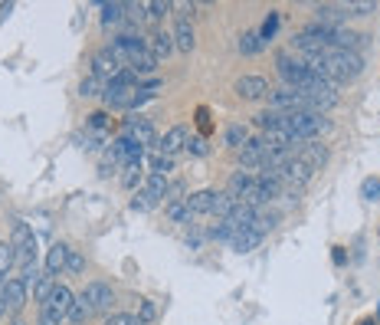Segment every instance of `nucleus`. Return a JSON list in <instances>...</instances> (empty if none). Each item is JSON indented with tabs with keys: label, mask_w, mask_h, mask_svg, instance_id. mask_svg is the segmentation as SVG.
Masks as SVG:
<instances>
[{
	"label": "nucleus",
	"mask_w": 380,
	"mask_h": 325,
	"mask_svg": "<svg viewBox=\"0 0 380 325\" xmlns=\"http://www.w3.org/2000/svg\"><path fill=\"white\" fill-rule=\"evenodd\" d=\"M14 253H16V263L23 266H33V260H36V236H33V230H29L23 221H16L14 223Z\"/></svg>",
	"instance_id": "39448f33"
},
{
	"label": "nucleus",
	"mask_w": 380,
	"mask_h": 325,
	"mask_svg": "<svg viewBox=\"0 0 380 325\" xmlns=\"http://www.w3.org/2000/svg\"><path fill=\"white\" fill-rule=\"evenodd\" d=\"M73 302L75 295L69 293V286H59L49 293V299L43 302V315H49V319H56V322H62V319H69V312H73Z\"/></svg>",
	"instance_id": "423d86ee"
},
{
	"label": "nucleus",
	"mask_w": 380,
	"mask_h": 325,
	"mask_svg": "<svg viewBox=\"0 0 380 325\" xmlns=\"http://www.w3.org/2000/svg\"><path fill=\"white\" fill-rule=\"evenodd\" d=\"M112 56L125 66V69H132V73H154V66H158V59L147 53V43L141 36H134V33H121L112 40Z\"/></svg>",
	"instance_id": "f257e3e1"
},
{
	"label": "nucleus",
	"mask_w": 380,
	"mask_h": 325,
	"mask_svg": "<svg viewBox=\"0 0 380 325\" xmlns=\"http://www.w3.org/2000/svg\"><path fill=\"white\" fill-rule=\"evenodd\" d=\"M151 175H171V171H174V158H171V155H164V151H154V155H151Z\"/></svg>",
	"instance_id": "bb28decb"
},
{
	"label": "nucleus",
	"mask_w": 380,
	"mask_h": 325,
	"mask_svg": "<svg viewBox=\"0 0 380 325\" xmlns=\"http://www.w3.org/2000/svg\"><path fill=\"white\" fill-rule=\"evenodd\" d=\"M263 243V234L259 230H252V227H246V230H236L233 240H230V247H233L236 253H249L252 247H259Z\"/></svg>",
	"instance_id": "aec40b11"
},
{
	"label": "nucleus",
	"mask_w": 380,
	"mask_h": 325,
	"mask_svg": "<svg viewBox=\"0 0 380 325\" xmlns=\"http://www.w3.org/2000/svg\"><path fill=\"white\" fill-rule=\"evenodd\" d=\"M36 325H59V322H56V319H49V315H43V312H40V322H36Z\"/></svg>",
	"instance_id": "de8ad7c7"
},
{
	"label": "nucleus",
	"mask_w": 380,
	"mask_h": 325,
	"mask_svg": "<svg viewBox=\"0 0 380 325\" xmlns=\"http://www.w3.org/2000/svg\"><path fill=\"white\" fill-rule=\"evenodd\" d=\"M0 312H3V306H0Z\"/></svg>",
	"instance_id": "3c124183"
},
{
	"label": "nucleus",
	"mask_w": 380,
	"mask_h": 325,
	"mask_svg": "<svg viewBox=\"0 0 380 325\" xmlns=\"http://www.w3.org/2000/svg\"><path fill=\"white\" fill-rule=\"evenodd\" d=\"M145 194L158 204V201H164L167 197V177L164 175H147L145 177Z\"/></svg>",
	"instance_id": "5701e85b"
},
{
	"label": "nucleus",
	"mask_w": 380,
	"mask_h": 325,
	"mask_svg": "<svg viewBox=\"0 0 380 325\" xmlns=\"http://www.w3.org/2000/svg\"><path fill=\"white\" fill-rule=\"evenodd\" d=\"M145 7L151 10L147 16H164L167 10H171V3H167V0H164V3H161V0H154V3H145Z\"/></svg>",
	"instance_id": "a18cd8bd"
},
{
	"label": "nucleus",
	"mask_w": 380,
	"mask_h": 325,
	"mask_svg": "<svg viewBox=\"0 0 380 325\" xmlns=\"http://www.w3.org/2000/svg\"><path fill=\"white\" fill-rule=\"evenodd\" d=\"M361 197L364 201H380V177H364L361 181Z\"/></svg>",
	"instance_id": "c9c22d12"
},
{
	"label": "nucleus",
	"mask_w": 380,
	"mask_h": 325,
	"mask_svg": "<svg viewBox=\"0 0 380 325\" xmlns=\"http://www.w3.org/2000/svg\"><path fill=\"white\" fill-rule=\"evenodd\" d=\"M265 142L263 138H249L246 145L239 148V161H243V168H259L263 164V158H265Z\"/></svg>",
	"instance_id": "dca6fc26"
},
{
	"label": "nucleus",
	"mask_w": 380,
	"mask_h": 325,
	"mask_svg": "<svg viewBox=\"0 0 380 325\" xmlns=\"http://www.w3.org/2000/svg\"><path fill=\"white\" fill-rule=\"evenodd\" d=\"M361 325H377V322H374V319H364V322H361Z\"/></svg>",
	"instance_id": "09e8293b"
},
{
	"label": "nucleus",
	"mask_w": 380,
	"mask_h": 325,
	"mask_svg": "<svg viewBox=\"0 0 380 325\" xmlns=\"http://www.w3.org/2000/svg\"><path fill=\"white\" fill-rule=\"evenodd\" d=\"M102 92H105V82L99 79V76H88V79H82V82H79V96H82V99L102 96Z\"/></svg>",
	"instance_id": "c756f323"
},
{
	"label": "nucleus",
	"mask_w": 380,
	"mask_h": 325,
	"mask_svg": "<svg viewBox=\"0 0 380 325\" xmlns=\"http://www.w3.org/2000/svg\"><path fill=\"white\" fill-rule=\"evenodd\" d=\"M174 49H180V53H190L193 49V27H190L187 16H177V27H174Z\"/></svg>",
	"instance_id": "6ab92c4d"
},
{
	"label": "nucleus",
	"mask_w": 380,
	"mask_h": 325,
	"mask_svg": "<svg viewBox=\"0 0 380 325\" xmlns=\"http://www.w3.org/2000/svg\"><path fill=\"white\" fill-rule=\"evenodd\" d=\"M236 96L239 99H246V102H256V99H269V82H265L263 76H243V79H236Z\"/></svg>",
	"instance_id": "9b49d317"
},
{
	"label": "nucleus",
	"mask_w": 380,
	"mask_h": 325,
	"mask_svg": "<svg viewBox=\"0 0 380 325\" xmlns=\"http://www.w3.org/2000/svg\"><path fill=\"white\" fill-rule=\"evenodd\" d=\"M263 36H259V30H246L243 36H239V53L243 56H256L259 49H263Z\"/></svg>",
	"instance_id": "b1692460"
},
{
	"label": "nucleus",
	"mask_w": 380,
	"mask_h": 325,
	"mask_svg": "<svg viewBox=\"0 0 380 325\" xmlns=\"http://www.w3.org/2000/svg\"><path fill=\"white\" fill-rule=\"evenodd\" d=\"M278 20H282V14H278V10H272V14L265 16V23L259 27V36H263V43L276 40V33H278Z\"/></svg>",
	"instance_id": "2f4dec72"
},
{
	"label": "nucleus",
	"mask_w": 380,
	"mask_h": 325,
	"mask_svg": "<svg viewBox=\"0 0 380 325\" xmlns=\"http://www.w3.org/2000/svg\"><path fill=\"white\" fill-rule=\"evenodd\" d=\"M16 263V253H14V243H0V282H3V276L10 273V266Z\"/></svg>",
	"instance_id": "7c9ffc66"
},
{
	"label": "nucleus",
	"mask_w": 380,
	"mask_h": 325,
	"mask_svg": "<svg viewBox=\"0 0 380 325\" xmlns=\"http://www.w3.org/2000/svg\"><path fill=\"white\" fill-rule=\"evenodd\" d=\"M92 66H95V73L92 76H99V79H108V82H115V79H121V73H128L121 63H118L115 56H112V49H102V53H95V59H92Z\"/></svg>",
	"instance_id": "ddd939ff"
},
{
	"label": "nucleus",
	"mask_w": 380,
	"mask_h": 325,
	"mask_svg": "<svg viewBox=\"0 0 380 325\" xmlns=\"http://www.w3.org/2000/svg\"><path fill=\"white\" fill-rule=\"evenodd\" d=\"M66 260H69V247H66V243H53L49 253H46V273H49V276L62 273V269H66Z\"/></svg>",
	"instance_id": "412c9836"
},
{
	"label": "nucleus",
	"mask_w": 380,
	"mask_h": 325,
	"mask_svg": "<svg viewBox=\"0 0 380 325\" xmlns=\"http://www.w3.org/2000/svg\"><path fill=\"white\" fill-rule=\"evenodd\" d=\"M151 207H154V201H151L145 191H138V194L132 197V210H138V214H147Z\"/></svg>",
	"instance_id": "a19ab883"
},
{
	"label": "nucleus",
	"mask_w": 380,
	"mask_h": 325,
	"mask_svg": "<svg viewBox=\"0 0 380 325\" xmlns=\"http://www.w3.org/2000/svg\"><path fill=\"white\" fill-rule=\"evenodd\" d=\"M53 289H56V282H53V276H49V273H43V276L36 280V286H33V299H36V302L43 306L46 299H49V293H53Z\"/></svg>",
	"instance_id": "c85d7f7f"
},
{
	"label": "nucleus",
	"mask_w": 380,
	"mask_h": 325,
	"mask_svg": "<svg viewBox=\"0 0 380 325\" xmlns=\"http://www.w3.org/2000/svg\"><path fill=\"white\" fill-rule=\"evenodd\" d=\"M315 23H322V27L328 30H337L344 20H348V14H344V3H324V7H315Z\"/></svg>",
	"instance_id": "4468645a"
},
{
	"label": "nucleus",
	"mask_w": 380,
	"mask_h": 325,
	"mask_svg": "<svg viewBox=\"0 0 380 325\" xmlns=\"http://www.w3.org/2000/svg\"><path fill=\"white\" fill-rule=\"evenodd\" d=\"M377 10V3H370V0H351V3H344V14L348 16H367Z\"/></svg>",
	"instance_id": "72a5a7b5"
},
{
	"label": "nucleus",
	"mask_w": 380,
	"mask_h": 325,
	"mask_svg": "<svg viewBox=\"0 0 380 325\" xmlns=\"http://www.w3.org/2000/svg\"><path fill=\"white\" fill-rule=\"evenodd\" d=\"M105 325H145V322L138 315H132V312H115V315L105 319Z\"/></svg>",
	"instance_id": "4c0bfd02"
},
{
	"label": "nucleus",
	"mask_w": 380,
	"mask_h": 325,
	"mask_svg": "<svg viewBox=\"0 0 380 325\" xmlns=\"http://www.w3.org/2000/svg\"><path fill=\"white\" fill-rule=\"evenodd\" d=\"M298 158H302V161H308L311 168H315V171H318V168H322V164L328 161V148L318 145V142H311V145H302Z\"/></svg>",
	"instance_id": "4be33fe9"
},
{
	"label": "nucleus",
	"mask_w": 380,
	"mask_h": 325,
	"mask_svg": "<svg viewBox=\"0 0 380 325\" xmlns=\"http://www.w3.org/2000/svg\"><path fill=\"white\" fill-rule=\"evenodd\" d=\"M66 269H69V273H75V276H79V273H86V260H82V253L69 250V260H66Z\"/></svg>",
	"instance_id": "79ce46f5"
},
{
	"label": "nucleus",
	"mask_w": 380,
	"mask_h": 325,
	"mask_svg": "<svg viewBox=\"0 0 380 325\" xmlns=\"http://www.w3.org/2000/svg\"><path fill=\"white\" fill-rule=\"evenodd\" d=\"M121 135H125L128 142H134V145H141V148L154 145V138H158V135H154V125L141 115L125 118V122H121Z\"/></svg>",
	"instance_id": "6e6552de"
},
{
	"label": "nucleus",
	"mask_w": 380,
	"mask_h": 325,
	"mask_svg": "<svg viewBox=\"0 0 380 325\" xmlns=\"http://www.w3.org/2000/svg\"><path fill=\"white\" fill-rule=\"evenodd\" d=\"M276 69H278V76L285 79V86L289 89H302L305 86V79L311 76L308 73V66H305V59H295L292 53H278Z\"/></svg>",
	"instance_id": "20e7f679"
},
{
	"label": "nucleus",
	"mask_w": 380,
	"mask_h": 325,
	"mask_svg": "<svg viewBox=\"0 0 380 325\" xmlns=\"http://www.w3.org/2000/svg\"><path fill=\"white\" fill-rule=\"evenodd\" d=\"M10 325H27V322H23V319H14V322H10Z\"/></svg>",
	"instance_id": "8fccbe9b"
},
{
	"label": "nucleus",
	"mask_w": 380,
	"mask_h": 325,
	"mask_svg": "<svg viewBox=\"0 0 380 325\" xmlns=\"http://www.w3.org/2000/svg\"><path fill=\"white\" fill-rule=\"evenodd\" d=\"M23 302H27V286L20 280H3L0 282V306L3 312H20L23 309Z\"/></svg>",
	"instance_id": "f8f14e48"
},
{
	"label": "nucleus",
	"mask_w": 380,
	"mask_h": 325,
	"mask_svg": "<svg viewBox=\"0 0 380 325\" xmlns=\"http://www.w3.org/2000/svg\"><path fill=\"white\" fill-rule=\"evenodd\" d=\"M125 3H105L102 7V27H118V23H125Z\"/></svg>",
	"instance_id": "393cba45"
},
{
	"label": "nucleus",
	"mask_w": 380,
	"mask_h": 325,
	"mask_svg": "<svg viewBox=\"0 0 380 325\" xmlns=\"http://www.w3.org/2000/svg\"><path fill=\"white\" fill-rule=\"evenodd\" d=\"M145 43H147V53H151L154 59H167L171 53H174V36L164 33V30H154Z\"/></svg>",
	"instance_id": "2eb2a0df"
},
{
	"label": "nucleus",
	"mask_w": 380,
	"mask_h": 325,
	"mask_svg": "<svg viewBox=\"0 0 380 325\" xmlns=\"http://www.w3.org/2000/svg\"><path fill=\"white\" fill-rule=\"evenodd\" d=\"M184 204H187L190 214H213V204H217V191H197L190 194V197H184Z\"/></svg>",
	"instance_id": "a211bd4d"
},
{
	"label": "nucleus",
	"mask_w": 380,
	"mask_h": 325,
	"mask_svg": "<svg viewBox=\"0 0 380 325\" xmlns=\"http://www.w3.org/2000/svg\"><path fill=\"white\" fill-rule=\"evenodd\" d=\"M36 280H40V273H36V263L33 266H27V269H23V286H27V289H33V286H36Z\"/></svg>",
	"instance_id": "c03bdc74"
},
{
	"label": "nucleus",
	"mask_w": 380,
	"mask_h": 325,
	"mask_svg": "<svg viewBox=\"0 0 380 325\" xmlns=\"http://www.w3.org/2000/svg\"><path fill=\"white\" fill-rule=\"evenodd\" d=\"M88 315H92V312H88V306H86V302H82V295H79V299H75V302H73V312H69V319H73L75 325H82V322H86V319H88Z\"/></svg>",
	"instance_id": "ea45409f"
},
{
	"label": "nucleus",
	"mask_w": 380,
	"mask_h": 325,
	"mask_svg": "<svg viewBox=\"0 0 380 325\" xmlns=\"http://www.w3.org/2000/svg\"><path fill=\"white\" fill-rule=\"evenodd\" d=\"M282 125L302 142H311V138H318L331 128V122L318 112H282Z\"/></svg>",
	"instance_id": "f03ea898"
},
{
	"label": "nucleus",
	"mask_w": 380,
	"mask_h": 325,
	"mask_svg": "<svg viewBox=\"0 0 380 325\" xmlns=\"http://www.w3.org/2000/svg\"><path fill=\"white\" fill-rule=\"evenodd\" d=\"M311 175H315V168H311L308 161H302V158L295 155L292 161H289L285 168H282V171H278V181H282V184H295V188H305L308 181H311Z\"/></svg>",
	"instance_id": "9d476101"
},
{
	"label": "nucleus",
	"mask_w": 380,
	"mask_h": 325,
	"mask_svg": "<svg viewBox=\"0 0 380 325\" xmlns=\"http://www.w3.org/2000/svg\"><path fill=\"white\" fill-rule=\"evenodd\" d=\"M86 128L95 135H108V128H112V118H108V112H92V115L86 118Z\"/></svg>",
	"instance_id": "a878e982"
},
{
	"label": "nucleus",
	"mask_w": 380,
	"mask_h": 325,
	"mask_svg": "<svg viewBox=\"0 0 380 325\" xmlns=\"http://www.w3.org/2000/svg\"><path fill=\"white\" fill-rule=\"evenodd\" d=\"M167 217H171L174 223H190V217H193V214L187 210V204H184V201H174V204H167Z\"/></svg>",
	"instance_id": "f704fd0d"
},
{
	"label": "nucleus",
	"mask_w": 380,
	"mask_h": 325,
	"mask_svg": "<svg viewBox=\"0 0 380 325\" xmlns=\"http://www.w3.org/2000/svg\"><path fill=\"white\" fill-rule=\"evenodd\" d=\"M197 125H200V132H210V112L206 109H197Z\"/></svg>",
	"instance_id": "49530a36"
},
{
	"label": "nucleus",
	"mask_w": 380,
	"mask_h": 325,
	"mask_svg": "<svg viewBox=\"0 0 380 325\" xmlns=\"http://www.w3.org/2000/svg\"><path fill=\"white\" fill-rule=\"evenodd\" d=\"M187 128H184V125H174V128H171V132L164 135L161 138V145H158V151H164V155H171V158H174L177 151H180V148H187Z\"/></svg>",
	"instance_id": "f3484780"
},
{
	"label": "nucleus",
	"mask_w": 380,
	"mask_h": 325,
	"mask_svg": "<svg viewBox=\"0 0 380 325\" xmlns=\"http://www.w3.org/2000/svg\"><path fill=\"white\" fill-rule=\"evenodd\" d=\"M82 302L88 306V312H108L112 302H115V293L105 282H88L86 289H82Z\"/></svg>",
	"instance_id": "1a4fd4ad"
},
{
	"label": "nucleus",
	"mask_w": 380,
	"mask_h": 325,
	"mask_svg": "<svg viewBox=\"0 0 380 325\" xmlns=\"http://www.w3.org/2000/svg\"><path fill=\"white\" fill-rule=\"evenodd\" d=\"M246 142H249V132L243 128V125H230V128H226V145H230V148H236V151H239Z\"/></svg>",
	"instance_id": "473e14b6"
},
{
	"label": "nucleus",
	"mask_w": 380,
	"mask_h": 325,
	"mask_svg": "<svg viewBox=\"0 0 380 325\" xmlns=\"http://www.w3.org/2000/svg\"><path fill=\"white\" fill-rule=\"evenodd\" d=\"M187 151H190V155H197V158H204L206 151H210L204 135H190V138H187Z\"/></svg>",
	"instance_id": "58836bf2"
},
{
	"label": "nucleus",
	"mask_w": 380,
	"mask_h": 325,
	"mask_svg": "<svg viewBox=\"0 0 380 325\" xmlns=\"http://www.w3.org/2000/svg\"><path fill=\"white\" fill-rule=\"evenodd\" d=\"M138 319H141V322H151V319H158V306H154L151 299H145V302H141V312H138Z\"/></svg>",
	"instance_id": "37998d69"
},
{
	"label": "nucleus",
	"mask_w": 380,
	"mask_h": 325,
	"mask_svg": "<svg viewBox=\"0 0 380 325\" xmlns=\"http://www.w3.org/2000/svg\"><path fill=\"white\" fill-rule=\"evenodd\" d=\"M269 109L272 112H308V102L302 99L298 89H272L269 92Z\"/></svg>",
	"instance_id": "0eeeda50"
},
{
	"label": "nucleus",
	"mask_w": 380,
	"mask_h": 325,
	"mask_svg": "<svg viewBox=\"0 0 380 325\" xmlns=\"http://www.w3.org/2000/svg\"><path fill=\"white\" fill-rule=\"evenodd\" d=\"M252 184H256V175H252V171H236V175L230 177V194L239 197V194L246 191V188H252Z\"/></svg>",
	"instance_id": "cd10ccee"
},
{
	"label": "nucleus",
	"mask_w": 380,
	"mask_h": 325,
	"mask_svg": "<svg viewBox=\"0 0 380 325\" xmlns=\"http://www.w3.org/2000/svg\"><path fill=\"white\" fill-rule=\"evenodd\" d=\"M102 99L108 109H134V105H138V82H134V76L121 73V79L105 82Z\"/></svg>",
	"instance_id": "7ed1b4c3"
},
{
	"label": "nucleus",
	"mask_w": 380,
	"mask_h": 325,
	"mask_svg": "<svg viewBox=\"0 0 380 325\" xmlns=\"http://www.w3.org/2000/svg\"><path fill=\"white\" fill-rule=\"evenodd\" d=\"M121 184H125L128 191H134V188L141 184V164H128L125 175H121Z\"/></svg>",
	"instance_id": "e433bc0d"
}]
</instances>
